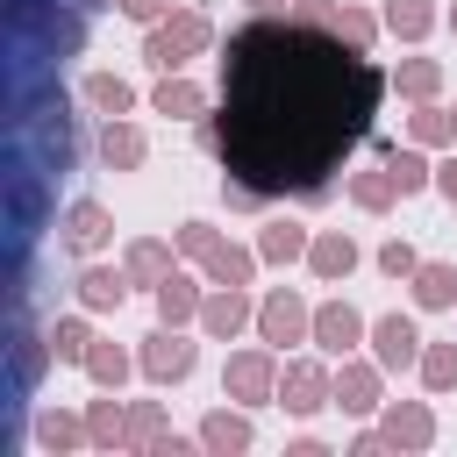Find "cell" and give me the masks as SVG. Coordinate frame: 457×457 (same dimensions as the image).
Wrapping results in <instances>:
<instances>
[{
  "label": "cell",
  "instance_id": "ba28073f",
  "mask_svg": "<svg viewBox=\"0 0 457 457\" xmlns=\"http://www.w3.org/2000/svg\"><path fill=\"white\" fill-rule=\"evenodd\" d=\"M357 343H371V321H364L350 300H321V307H314V350L343 364Z\"/></svg>",
  "mask_w": 457,
  "mask_h": 457
},
{
  "label": "cell",
  "instance_id": "f1b7e54d",
  "mask_svg": "<svg viewBox=\"0 0 457 457\" xmlns=\"http://www.w3.org/2000/svg\"><path fill=\"white\" fill-rule=\"evenodd\" d=\"M407 286H414V307H428V314L436 307H457V264H414Z\"/></svg>",
  "mask_w": 457,
  "mask_h": 457
},
{
  "label": "cell",
  "instance_id": "83f0119b",
  "mask_svg": "<svg viewBox=\"0 0 457 457\" xmlns=\"http://www.w3.org/2000/svg\"><path fill=\"white\" fill-rule=\"evenodd\" d=\"M79 371H86L100 393H121V386H129V371H136V357H129L121 343H93V357H86Z\"/></svg>",
  "mask_w": 457,
  "mask_h": 457
},
{
  "label": "cell",
  "instance_id": "1f68e13d",
  "mask_svg": "<svg viewBox=\"0 0 457 457\" xmlns=\"http://www.w3.org/2000/svg\"><path fill=\"white\" fill-rule=\"evenodd\" d=\"M93 343H100V336L86 328V314H64V321L50 328V350H57V364H86V357H93Z\"/></svg>",
  "mask_w": 457,
  "mask_h": 457
},
{
  "label": "cell",
  "instance_id": "7a4b0ae2",
  "mask_svg": "<svg viewBox=\"0 0 457 457\" xmlns=\"http://www.w3.org/2000/svg\"><path fill=\"white\" fill-rule=\"evenodd\" d=\"M200 50H214V21L200 7H171L164 21L143 29V64L150 71H186Z\"/></svg>",
  "mask_w": 457,
  "mask_h": 457
},
{
  "label": "cell",
  "instance_id": "6da1fadb",
  "mask_svg": "<svg viewBox=\"0 0 457 457\" xmlns=\"http://www.w3.org/2000/svg\"><path fill=\"white\" fill-rule=\"evenodd\" d=\"M393 71L371 64L350 36L278 7L221 36L214 107L193 121V143L221 164V200L257 214L271 200L321 207L343 164L371 143Z\"/></svg>",
  "mask_w": 457,
  "mask_h": 457
},
{
  "label": "cell",
  "instance_id": "f546056e",
  "mask_svg": "<svg viewBox=\"0 0 457 457\" xmlns=\"http://www.w3.org/2000/svg\"><path fill=\"white\" fill-rule=\"evenodd\" d=\"M386 36H400V43H421L428 29H436V0H386Z\"/></svg>",
  "mask_w": 457,
  "mask_h": 457
},
{
  "label": "cell",
  "instance_id": "484cf974",
  "mask_svg": "<svg viewBox=\"0 0 457 457\" xmlns=\"http://www.w3.org/2000/svg\"><path fill=\"white\" fill-rule=\"evenodd\" d=\"M407 136H414L421 150H443V143H457V114H450V107H436V100H414Z\"/></svg>",
  "mask_w": 457,
  "mask_h": 457
},
{
  "label": "cell",
  "instance_id": "ac0fdd59",
  "mask_svg": "<svg viewBox=\"0 0 457 457\" xmlns=\"http://www.w3.org/2000/svg\"><path fill=\"white\" fill-rule=\"evenodd\" d=\"M250 443H257V428H250L243 407H214V414L200 421V450H214V457H243Z\"/></svg>",
  "mask_w": 457,
  "mask_h": 457
},
{
  "label": "cell",
  "instance_id": "74e56055",
  "mask_svg": "<svg viewBox=\"0 0 457 457\" xmlns=\"http://www.w3.org/2000/svg\"><path fill=\"white\" fill-rule=\"evenodd\" d=\"M114 7H121V14H129V21H143V29H150V21H164V14H171V0H114Z\"/></svg>",
  "mask_w": 457,
  "mask_h": 457
},
{
  "label": "cell",
  "instance_id": "4316f807",
  "mask_svg": "<svg viewBox=\"0 0 457 457\" xmlns=\"http://www.w3.org/2000/svg\"><path fill=\"white\" fill-rule=\"evenodd\" d=\"M307 243H314V236H307L300 221H264V228H257V257H264V264H293V257H307Z\"/></svg>",
  "mask_w": 457,
  "mask_h": 457
},
{
  "label": "cell",
  "instance_id": "ffe728a7",
  "mask_svg": "<svg viewBox=\"0 0 457 457\" xmlns=\"http://www.w3.org/2000/svg\"><path fill=\"white\" fill-rule=\"evenodd\" d=\"M200 278H186V271H171L164 286H157V321H171V328H200Z\"/></svg>",
  "mask_w": 457,
  "mask_h": 457
},
{
  "label": "cell",
  "instance_id": "d6986e66",
  "mask_svg": "<svg viewBox=\"0 0 457 457\" xmlns=\"http://www.w3.org/2000/svg\"><path fill=\"white\" fill-rule=\"evenodd\" d=\"M36 450H43V457H71V450H93V443H86V414L43 407V414H36Z\"/></svg>",
  "mask_w": 457,
  "mask_h": 457
},
{
  "label": "cell",
  "instance_id": "836d02e7",
  "mask_svg": "<svg viewBox=\"0 0 457 457\" xmlns=\"http://www.w3.org/2000/svg\"><path fill=\"white\" fill-rule=\"evenodd\" d=\"M50 357H57V350H50V336H14V378H21V386H36Z\"/></svg>",
  "mask_w": 457,
  "mask_h": 457
},
{
  "label": "cell",
  "instance_id": "4dcf8cb0",
  "mask_svg": "<svg viewBox=\"0 0 457 457\" xmlns=\"http://www.w3.org/2000/svg\"><path fill=\"white\" fill-rule=\"evenodd\" d=\"M171 436V421H164V400H129V450H157Z\"/></svg>",
  "mask_w": 457,
  "mask_h": 457
},
{
  "label": "cell",
  "instance_id": "9a60e30c",
  "mask_svg": "<svg viewBox=\"0 0 457 457\" xmlns=\"http://www.w3.org/2000/svg\"><path fill=\"white\" fill-rule=\"evenodd\" d=\"M171 257H179V243H157V236H136V243L121 250V271H129V286H150V293H157V286H164V278L179 271Z\"/></svg>",
  "mask_w": 457,
  "mask_h": 457
},
{
  "label": "cell",
  "instance_id": "e0dca14e",
  "mask_svg": "<svg viewBox=\"0 0 457 457\" xmlns=\"http://www.w3.org/2000/svg\"><path fill=\"white\" fill-rule=\"evenodd\" d=\"M71 293H79L86 314H121V300H129V271H121V264H86Z\"/></svg>",
  "mask_w": 457,
  "mask_h": 457
},
{
  "label": "cell",
  "instance_id": "7bdbcfd3",
  "mask_svg": "<svg viewBox=\"0 0 457 457\" xmlns=\"http://www.w3.org/2000/svg\"><path fill=\"white\" fill-rule=\"evenodd\" d=\"M450 114H457V107H450Z\"/></svg>",
  "mask_w": 457,
  "mask_h": 457
},
{
  "label": "cell",
  "instance_id": "603a6c76",
  "mask_svg": "<svg viewBox=\"0 0 457 457\" xmlns=\"http://www.w3.org/2000/svg\"><path fill=\"white\" fill-rule=\"evenodd\" d=\"M257 264H264L257 250H243V243H214L200 271H207V286H250V278H257Z\"/></svg>",
  "mask_w": 457,
  "mask_h": 457
},
{
  "label": "cell",
  "instance_id": "7c38bea8",
  "mask_svg": "<svg viewBox=\"0 0 457 457\" xmlns=\"http://www.w3.org/2000/svg\"><path fill=\"white\" fill-rule=\"evenodd\" d=\"M93 150H100V164H107V171H136V164L150 157V136H143L129 114H107V121H100V136H93Z\"/></svg>",
  "mask_w": 457,
  "mask_h": 457
},
{
  "label": "cell",
  "instance_id": "5b68a950",
  "mask_svg": "<svg viewBox=\"0 0 457 457\" xmlns=\"http://www.w3.org/2000/svg\"><path fill=\"white\" fill-rule=\"evenodd\" d=\"M193 364H200V343L186 336V328H150L143 336V350H136V371L150 378V386H179V378H193Z\"/></svg>",
  "mask_w": 457,
  "mask_h": 457
},
{
  "label": "cell",
  "instance_id": "8d00e7d4",
  "mask_svg": "<svg viewBox=\"0 0 457 457\" xmlns=\"http://www.w3.org/2000/svg\"><path fill=\"white\" fill-rule=\"evenodd\" d=\"M386 450H393L386 428H357V436H350V457H386Z\"/></svg>",
  "mask_w": 457,
  "mask_h": 457
},
{
  "label": "cell",
  "instance_id": "ab89813d",
  "mask_svg": "<svg viewBox=\"0 0 457 457\" xmlns=\"http://www.w3.org/2000/svg\"><path fill=\"white\" fill-rule=\"evenodd\" d=\"M278 7H293V0H250V14H278Z\"/></svg>",
  "mask_w": 457,
  "mask_h": 457
},
{
  "label": "cell",
  "instance_id": "60d3db41",
  "mask_svg": "<svg viewBox=\"0 0 457 457\" xmlns=\"http://www.w3.org/2000/svg\"><path fill=\"white\" fill-rule=\"evenodd\" d=\"M79 7H107V0H79Z\"/></svg>",
  "mask_w": 457,
  "mask_h": 457
},
{
  "label": "cell",
  "instance_id": "2e32d148",
  "mask_svg": "<svg viewBox=\"0 0 457 457\" xmlns=\"http://www.w3.org/2000/svg\"><path fill=\"white\" fill-rule=\"evenodd\" d=\"M357 257H364V250H357V243H350L343 228H321V236L307 243V271H314L321 286H343V278L357 271Z\"/></svg>",
  "mask_w": 457,
  "mask_h": 457
},
{
  "label": "cell",
  "instance_id": "b9f144b4",
  "mask_svg": "<svg viewBox=\"0 0 457 457\" xmlns=\"http://www.w3.org/2000/svg\"><path fill=\"white\" fill-rule=\"evenodd\" d=\"M450 29H457V7H450Z\"/></svg>",
  "mask_w": 457,
  "mask_h": 457
},
{
  "label": "cell",
  "instance_id": "3957f363",
  "mask_svg": "<svg viewBox=\"0 0 457 457\" xmlns=\"http://www.w3.org/2000/svg\"><path fill=\"white\" fill-rule=\"evenodd\" d=\"M221 393H228L236 407H271V400H278V350H271V343L236 350V357L221 364Z\"/></svg>",
  "mask_w": 457,
  "mask_h": 457
},
{
  "label": "cell",
  "instance_id": "44dd1931",
  "mask_svg": "<svg viewBox=\"0 0 457 457\" xmlns=\"http://www.w3.org/2000/svg\"><path fill=\"white\" fill-rule=\"evenodd\" d=\"M86 443H93V450H129V407H121L114 393L86 400Z\"/></svg>",
  "mask_w": 457,
  "mask_h": 457
},
{
  "label": "cell",
  "instance_id": "f35d334b",
  "mask_svg": "<svg viewBox=\"0 0 457 457\" xmlns=\"http://www.w3.org/2000/svg\"><path fill=\"white\" fill-rule=\"evenodd\" d=\"M436 193H443V200H450V207H457V150H450V157H443V164H436Z\"/></svg>",
  "mask_w": 457,
  "mask_h": 457
},
{
  "label": "cell",
  "instance_id": "d6a6232c",
  "mask_svg": "<svg viewBox=\"0 0 457 457\" xmlns=\"http://www.w3.org/2000/svg\"><path fill=\"white\" fill-rule=\"evenodd\" d=\"M421 386L428 393H457V343H421Z\"/></svg>",
  "mask_w": 457,
  "mask_h": 457
},
{
  "label": "cell",
  "instance_id": "d4e9b609",
  "mask_svg": "<svg viewBox=\"0 0 457 457\" xmlns=\"http://www.w3.org/2000/svg\"><path fill=\"white\" fill-rule=\"evenodd\" d=\"M393 93L400 100H436L443 93V64L436 57H400L393 64Z\"/></svg>",
  "mask_w": 457,
  "mask_h": 457
},
{
  "label": "cell",
  "instance_id": "277c9868",
  "mask_svg": "<svg viewBox=\"0 0 457 457\" xmlns=\"http://www.w3.org/2000/svg\"><path fill=\"white\" fill-rule=\"evenodd\" d=\"M257 343H271V350L314 343V307H307L293 286H271V293L257 300Z\"/></svg>",
  "mask_w": 457,
  "mask_h": 457
},
{
  "label": "cell",
  "instance_id": "e575fe53",
  "mask_svg": "<svg viewBox=\"0 0 457 457\" xmlns=\"http://www.w3.org/2000/svg\"><path fill=\"white\" fill-rule=\"evenodd\" d=\"M171 243H179V257H193V264H207V250L221 243V228H214V221H179V236H171Z\"/></svg>",
  "mask_w": 457,
  "mask_h": 457
},
{
  "label": "cell",
  "instance_id": "5bb4252c",
  "mask_svg": "<svg viewBox=\"0 0 457 457\" xmlns=\"http://www.w3.org/2000/svg\"><path fill=\"white\" fill-rule=\"evenodd\" d=\"M107 236H114V214H107L100 200H71V207H64V250H71V257H93Z\"/></svg>",
  "mask_w": 457,
  "mask_h": 457
},
{
  "label": "cell",
  "instance_id": "d590c367",
  "mask_svg": "<svg viewBox=\"0 0 457 457\" xmlns=\"http://www.w3.org/2000/svg\"><path fill=\"white\" fill-rule=\"evenodd\" d=\"M414 264H421V257H414V243H400V236H393V243H378V271H386V278H414Z\"/></svg>",
  "mask_w": 457,
  "mask_h": 457
},
{
  "label": "cell",
  "instance_id": "cb8c5ba5",
  "mask_svg": "<svg viewBox=\"0 0 457 457\" xmlns=\"http://www.w3.org/2000/svg\"><path fill=\"white\" fill-rule=\"evenodd\" d=\"M79 93H86V107H93L100 121H107V114H129V107H136V86H129L121 71H86V86H79Z\"/></svg>",
  "mask_w": 457,
  "mask_h": 457
},
{
  "label": "cell",
  "instance_id": "30bf717a",
  "mask_svg": "<svg viewBox=\"0 0 457 457\" xmlns=\"http://www.w3.org/2000/svg\"><path fill=\"white\" fill-rule=\"evenodd\" d=\"M371 357H378L386 371H414V364H421V328H414L407 314H378V321H371Z\"/></svg>",
  "mask_w": 457,
  "mask_h": 457
},
{
  "label": "cell",
  "instance_id": "52a82bcc",
  "mask_svg": "<svg viewBox=\"0 0 457 457\" xmlns=\"http://www.w3.org/2000/svg\"><path fill=\"white\" fill-rule=\"evenodd\" d=\"M243 328H257V300H250L243 286H207V300H200V336H207V343H236Z\"/></svg>",
  "mask_w": 457,
  "mask_h": 457
},
{
  "label": "cell",
  "instance_id": "8992f818",
  "mask_svg": "<svg viewBox=\"0 0 457 457\" xmlns=\"http://www.w3.org/2000/svg\"><path fill=\"white\" fill-rule=\"evenodd\" d=\"M278 407H286V414H321V407H336V371H328V357H286V364H278Z\"/></svg>",
  "mask_w": 457,
  "mask_h": 457
},
{
  "label": "cell",
  "instance_id": "4fadbf2b",
  "mask_svg": "<svg viewBox=\"0 0 457 457\" xmlns=\"http://www.w3.org/2000/svg\"><path fill=\"white\" fill-rule=\"evenodd\" d=\"M214 100L207 86H193L186 71H157V93H150V114H171V121H200Z\"/></svg>",
  "mask_w": 457,
  "mask_h": 457
},
{
  "label": "cell",
  "instance_id": "8fae6325",
  "mask_svg": "<svg viewBox=\"0 0 457 457\" xmlns=\"http://www.w3.org/2000/svg\"><path fill=\"white\" fill-rule=\"evenodd\" d=\"M378 428L393 436V450H428L436 443V407L428 400H386L378 407Z\"/></svg>",
  "mask_w": 457,
  "mask_h": 457
},
{
  "label": "cell",
  "instance_id": "7402d4cb",
  "mask_svg": "<svg viewBox=\"0 0 457 457\" xmlns=\"http://www.w3.org/2000/svg\"><path fill=\"white\" fill-rule=\"evenodd\" d=\"M343 186H350V207H364V214H386L393 200H407V193H400V179L386 171V157H378L371 171H350Z\"/></svg>",
  "mask_w": 457,
  "mask_h": 457
},
{
  "label": "cell",
  "instance_id": "9c48e42d",
  "mask_svg": "<svg viewBox=\"0 0 457 457\" xmlns=\"http://www.w3.org/2000/svg\"><path fill=\"white\" fill-rule=\"evenodd\" d=\"M336 407L343 414H378L386 407V364L378 357H343V371H336Z\"/></svg>",
  "mask_w": 457,
  "mask_h": 457
}]
</instances>
